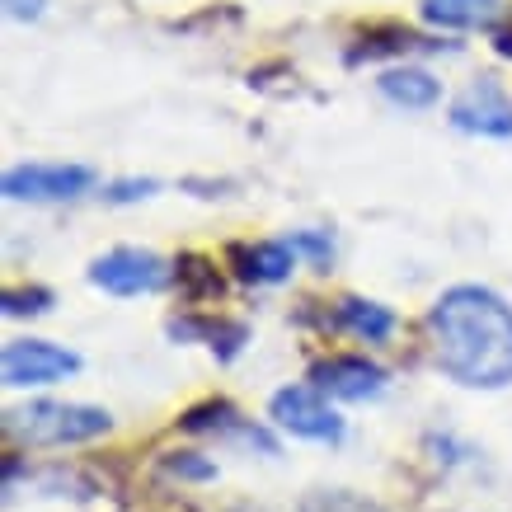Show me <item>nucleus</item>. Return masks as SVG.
I'll return each instance as SVG.
<instances>
[{
    "label": "nucleus",
    "instance_id": "6e6552de",
    "mask_svg": "<svg viewBox=\"0 0 512 512\" xmlns=\"http://www.w3.org/2000/svg\"><path fill=\"white\" fill-rule=\"evenodd\" d=\"M311 381L334 400H376L386 390V367H376L372 357L362 353H334L311 367Z\"/></svg>",
    "mask_w": 512,
    "mask_h": 512
},
{
    "label": "nucleus",
    "instance_id": "9b49d317",
    "mask_svg": "<svg viewBox=\"0 0 512 512\" xmlns=\"http://www.w3.org/2000/svg\"><path fill=\"white\" fill-rule=\"evenodd\" d=\"M503 15V0H423V19L433 29H494Z\"/></svg>",
    "mask_w": 512,
    "mask_h": 512
},
{
    "label": "nucleus",
    "instance_id": "1a4fd4ad",
    "mask_svg": "<svg viewBox=\"0 0 512 512\" xmlns=\"http://www.w3.org/2000/svg\"><path fill=\"white\" fill-rule=\"evenodd\" d=\"M451 127L470 137H512V99L494 80H480L451 104Z\"/></svg>",
    "mask_w": 512,
    "mask_h": 512
},
{
    "label": "nucleus",
    "instance_id": "9d476101",
    "mask_svg": "<svg viewBox=\"0 0 512 512\" xmlns=\"http://www.w3.org/2000/svg\"><path fill=\"white\" fill-rule=\"evenodd\" d=\"M231 264H235V273L245 282H254V287H273V282H282L292 273L296 249L287 245V240H254V245L231 249Z\"/></svg>",
    "mask_w": 512,
    "mask_h": 512
},
{
    "label": "nucleus",
    "instance_id": "6ab92c4d",
    "mask_svg": "<svg viewBox=\"0 0 512 512\" xmlns=\"http://www.w3.org/2000/svg\"><path fill=\"white\" fill-rule=\"evenodd\" d=\"M156 193V179H127V184H113L104 198L109 202H137V198H151Z\"/></svg>",
    "mask_w": 512,
    "mask_h": 512
},
{
    "label": "nucleus",
    "instance_id": "aec40b11",
    "mask_svg": "<svg viewBox=\"0 0 512 512\" xmlns=\"http://www.w3.org/2000/svg\"><path fill=\"white\" fill-rule=\"evenodd\" d=\"M10 5V15L15 19H38L43 15V0H5Z\"/></svg>",
    "mask_w": 512,
    "mask_h": 512
},
{
    "label": "nucleus",
    "instance_id": "423d86ee",
    "mask_svg": "<svg viewBox=\"0 0 512 512\" xmlns=\"http://www.w3.org/2000/svg\"><path fill=\"white\" fill-rule=\"evenodd\" d=\"M5 198L10 202H71L94 188L90 165H15L5 170Z\"/></svg>",
    "mask_w": 512,
    "mask_h": 512
},
{
    "label": "nucleus",
    "instance_id": "f257e3e1",
    "mask_svg": "<svg viewBox=\"0 0 512 512\" xmlns=\"http://www.w3.org/2000/svg\"><path fill=\"white\" fill-rule=\"evenodd\" d=\"M437 367L470 390L512 386V306L480 282H456L428 311Z\"/></svg>",
    "mask_w": 512,
    "mask_h": 512
},
{
    "label": "nucleus",
    "instance_id": "dca6fc26",
    "mask_svg": "<svg viewBox=\"0 0 512 512\" xmlns=\"http://www.w3.org/2000/svg\"><path fill=\"white\" fill-rule=\"evenodd\" d=\"M52 311V292L47 287H10L5 292V315H43Z\"/></svg>",
    "mask_w": 512,
    "mask_h": 512
},
{
    "label": "nucleus",
    "instance_id": "2eb2a0df",
    "mask_svg": "<svg viewBox=\"0 0 512 512\" xmlns=\"http://www.w3.org/2000/svg\"><path fill=\"white\" fill-rule=\"evenodd\" d=\"M174 282H193L188 287V301H202V296H221V273L207 259H198V254H184L179 264H174Z\"/></svg>",
    "mask_w": 512,
    "mask_h": 512
},
{
    "label": "nucleus",
    "instance_id": "7ed1b4c3",
    "mask_svg": "<svg viewBox=\"0 0 512 512\" xmlns=\"http://www.w3.org/2000/svg\"><path fill=\"white\" fill-rule=\"evenodd\" d=\"M170 278H174V268L160 254L137 249V245H118L90 264V282L99 292H113V296H151L160 287H170Z\"/></svg>",
    "mask_w": 512,
    "mask_h": 512
},
{
    "label": "nucleus",
    "instance_id": "ddd939ff",
    "mask_svg": "<svg viewBox=\"0 0 512 512\" xmlns=\"http://www.w3.org/2000/svg\"><path fill=\"white\" fill-rule=\"evenodd\" d=\"M339 325L348 329V334H357L362 343H386L390 334L400 329V320H395V311H386L381 301L343 296V301H339Z\"/></svg>",
    "mask_w": 512,
    "mask_h": 512
},
{
    "label": "nucleus",
    "instance_id": "4468645a",
    "mask_svg": "<svg viewBox=\"0 0 512 512\" xmlns=\"http://www.w3.org/2000/svg\"><path fill=\"white\" fill-rule=\"evenodd\" d=\"M170 334H174V339H202V343H212L221 357H235L240 348H245V339H249L245 325H226V320H207V315L170 320Z\"/></svg>",
    "mask_w": 512,
    "mask_h": 512
},
{
    "label": "nucleus",
    "instance_id": "20e7f679",
    "mask_svg": "<svg viewBox=\"0 0 512 512\" xmlns=\"http://www.w3.org/2000/svg\"><path fill=\"white\" fill-rule=\"evenodd\" d=\"M268 414H273V423H278L282 433H292V437L325 442V447H339L343 442V419L329 409L320 386H282L268 400Z\"/></svg>",
    "mask_w": 512,
    "mask_h": 512
},
{
    "label": "nucleus",
    "instance_id": "f8f14e48",
    "mask_svg": "<svg viewBox=\"0 0 512 512\" xmlns=\"http://www.w3.org/2000/svg\"><path fill=\"white\" fill-rule=\"evenodd\" d=\"M376 90L386 94L390 104H400V109H433L442 85L419 66H390L386 76L376 80Z\"/></svg>",
    "mask_w": 512,
    "mask_h": 512
},
{
    "label": "nucleus",
    "instance_id": "0eeeda50",
    "mask_svg": "<svg viewBox=\"0 0 512 512\" xmlns=\"http://www.w3.org/2000/svg\"><path fill=\"white\" fill-rule=\"evenodd\" d=\"M179 428H184V433H212V437H221V442H240V447H249V451L278 456V437L268 433V428H259L254 419H245V414L226 400L193 404L184 419H179Z\"/></svg>",
    "mask_w": 512,
    "mask_h": 512
},
{
    "label": "nucleus",
    "instance_id": "a211bd4d",
    "mask_svg": "<svg viewBox=\"0 0 512 512\" xmlns=\"http://www.w3.org/2000/svg\"><path fill=\"white\" fill-rule=\"evenodd\" d=\"M287 245H292L296 254L315 259V264H329V259H334V240H329V231H296Z\"/></svg>",
    "mask_w": 512,
    "mask_h": 512
},
{
    "label": "nucleus",
    "instance_id": "f03ea898",
    "mask_svg": "<svg viewBox=\"0 0 512 512\" xmlns=\"http://www.w3.org/2000/svg\"><path fill=\"white\" fill-rule=\"evenodd\" d=\"M113 428V414L99 404H62V400H33L24 409L5 414V437L24 447H76L94 442Z\"/></svg>",
    "mask_w": 512,
    "mask_h": 512
},
{
    "label": "nucleus",
    "instance_id": "f3484780",
    "mask_svg": "<svg viewBox=\"0 0 512 512\" xmlns=\"http://www.w3.org/2000/svg\"><path fill=\"white\" fill-rule=\"evenodd\" d=\"M165 470L179 475V480H217V466H212V461H202L198 451H174L170 461H165Z\"/></svg>",
    "mask_w": 512,
    "mask_h": 512
},
{
    "label": "nucleus",
    "instance_id": "39448f33",
    "mask_svg": "<svg viewBox=\"0 0 512 512\" xmlns=\"http://www.w3.org/2000/svg\"><path fill=\"white\" fill-rule=\"evenodd\" d=\"M80 372V353L62 348V343L47 339H10L0 353V376L10 390H29V386H52L62 376Z\"/></svg>",
    "mask_w": 512,
    "mask_h": 512
}]
</instances>
